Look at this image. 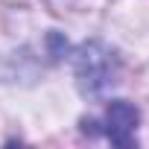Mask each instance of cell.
<instances>
[{"instance_id": "6da1fadb", "label": "cell", "mask_w": 149, "mask_h": 149, "mask_svg": "<svg viewBox=\"0 0 149 149\" xmlns=\"http://www.w3.org/2000/svg\"><path fill=\"white\" fill-rule=\"evenodd\" d=\"M76 79L85 97H102L120 76V58L102 41H85L76 50Z\"/></svg>"}, {"instance_id": "7a4b0ae2", "label": "cell", "mask_w": 149, "mask_h": 149, "mask_svg": "<svg viewBox=\"0 0 149 149\" xmlns=\"http://www.w3.org/2000/svg\"><path fill=\"white\" fill-rule=\"evenodd\" d=\"M140 123V111L134 108V102L129 100H111L105 108V120H102V134L114 143V146H134V132Z\"/></svg>"}]
</instances>
